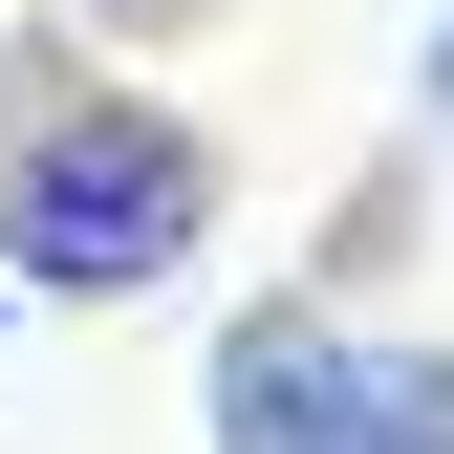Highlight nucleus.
<instances>
[{"instance_id": "nucleus-1", "label": "nucleus", "mask_w": 454, "mask_h": 454, "mask_svg": "<svg viewBox=\"0 0 454 454\" xmlns=\"http://www.w3.org/2000/svg\"><path fill=\"white\" fill-rule=\"evenodd\" d=\"M216 239V130L174 87H130L87 22L0 43V281L22 303H152Z\"/></svg>"}, {"instance_id": "nucleus-3", "label": "nucleus", "mask_w": 454, "mask_h": 454, "mask_svg": "<svg viewBox=\"0 0 454 454\" xmlns=\"http://www.w3.org/2000/svg\"><path fill=\"white\" fill-rule=\"evenodd\" d=\"M347 454H454V347H433V325H368V368H347Z\"/></svg>"}, {"instance_id": "nucleus-6", "label": "nucleus", "mask_w": 454, "mask_h": 454, "mask_svg": "<svg viewBox=\"0 0 454 454\" xmlns=\"http://www.w3.org/2000/svg\"><path fill=\"white\" fill-rule=\"evenodd\" d=\"M0 347H22V281H0Z\"/></svg>"}, {"instance_id": "nucleus-4", "label": "nucleus", "mask_w": 454, "mask_h": 454, "mask_svg": "<svg viewBox=\"0 0 454 454\" xmlns=\"http://www.w3.org/2000/svg\"><path fill=\"white\" fill-rule=\"evenodd\" d=\"M411 130L454 152V0H433V43H411Z\"/></svg>"}, {"instance_id": "nucleus-2", "label": "nucleus", "mask_w": 454, "mask_h": 454, "mask_svg": "<svg viewBox=\"0 0 454 454\" xmlns=\"http://www.w3.org/2000/svg\"><path fill=\"white\" fill-rule=\"evenodd\" d=\"M347 368H368V325L281 281V303H239V325H216L195 433H216V454H347Z\"/></svg>"}, {"instance_id": "nucleus-5", "label": "nucleus", "mask_w": 454, "mask_h": 454, "mask_svg": "<svg viewBox=\"0 0 454 454\" xmlns=\"http://www.w3.org/2000/svg\"><path fill=\"white\" fill-rule=\"evenodd\" d=\"M43 22H87V43H152V22H195V0H43Z\"/></svg>"}]
</instances>
